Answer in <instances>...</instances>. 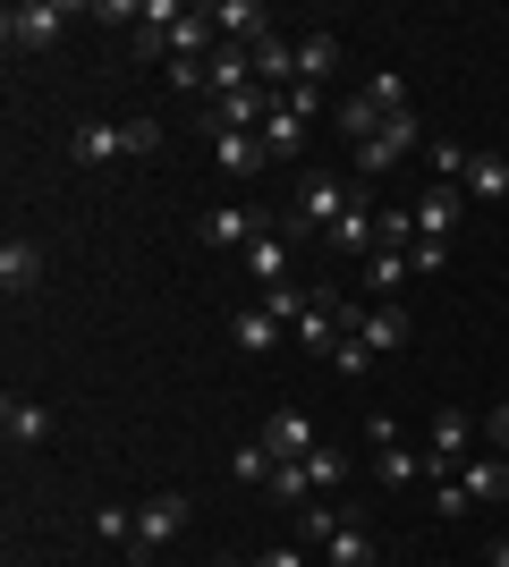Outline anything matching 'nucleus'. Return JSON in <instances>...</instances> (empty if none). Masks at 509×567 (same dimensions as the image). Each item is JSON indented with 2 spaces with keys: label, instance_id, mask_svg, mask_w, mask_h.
<instances>
[{
  "label": "nucleus",
  "instance_id": "22",
  "mask_svg": "<svg viewBox=\"0 0 509 567\" xmlns=\"http://www.w3.org/2000/svg\"><path fill=\"white\" fill-rule=\"evenodd\" d=\"M459 483H467V499H509V466L501 457H467Z\"/></svg>",
  "mask_w": 509,
  "mask_h": 567
},
{
  "label": "nucleus",
  "instance_id": "12",
  "mask_svg": "<svg viewBox=\"0 0 509 567\" xmlns=\"http://www.w3.org/2000/svg\"><path fill=\"white\" fill-rule=\"evenodd\" d=\"M357 339L374 355H399V348H408V313H399V306H357Z\"/></svg>",
  "mask_w": 509,
  "mask_h": 567
},
{
  "label": "nucleus",
  "instance_id": "34",
  "mask_svg": "<svg viewBox=\"0 0 509 567\" xmlns=\"http://www.w3.org/2000/svg\"><path fill=\"white\" fill-rule=\"evenodd\" d=\"M408 271H416V280H434V271H450V246H434V237H416V246H408Z\"/></svg>",
  "mask_w": 509,
  "mask_h": 567
},
{
  "label": "nucleus",
  "instance_id": "17",
  "mask_svg": "<svg viewBox=\"0 0 509 567\" xmlns=\"http://www.w3.org/2000/svg\"><path fill=\"white\" fill-rule=\"evenodd\" d=\"M408 144H416V118L399 111V118H390V127H383V136H374V144H357V169H390V162H399V153H408Z\"/></svg>",
  "mask_w": 509,
  "mask_h": 567
},
{
  "label": "nucleus",
  "instance_id": "40",
  "mask_svg": "<svg viewBox=\"0 0 509 567\" xmlns=\"http://www.w3.org/2000/svg\"><path fill=\"white\" fill-rule=\"evenodd\" d=\"M485 567H509V543H492V559H485Z\"/></svg>",
  "mask_w": 509,
  "mask_h": 567
},
{
  "label": "nucleus",
  "instance_id": "35",
  "mask_svg": "<svg viewBox=\"0 0 509 567\" xmlns=\"http://www.w3.org/2000/svg\"><path fill=\"white\" fill-rule=\"evenodd\" d=\"M434 517H467V483H459V474H441V483H434Z\"/></svg>",
  "mask_w": 509,
  "mask_h": 567
},
{
  "label": "nucleus",
  "instance_id": "23",
  "mask_svg": "<svg viewBox=\"0 0 509 567\" xmlns=\"http://www.w3.org/2000/svg\"><path fill=\"white\" fill-rule=\"evenodd\" d=\"M120 153H128V127H102V118L77 127V162H120Z\"/></svg>",
  "mask_w": 509,
  "mask_h": 567
},
{
  "label": "nucleus",
  "instance_id": "32",
  "mask_svg": "<svg viewBox=\"0 0 509 567\" xmlns=\"http://www.w3.org/2000/svg\"><path fill=\"white\" fill-rule=\"evenodd\" d=\"M425 162H434L441 178H467V169H476V153H467V144H450V136H434V153H425Z\"/></svg>",
  "mask_w": 509,
  "mask_h": 567
},
{
  "label": "nucleus",
  "instance_id": "31",
  "mask_svg": "<svg viewBox=\"0 0 509 567\" xmlns=\"http://www.w3.org/2000/svg\"><path fill=\"white\" fill-rule=\"evenodd\" d=\"M272 466H281V457H272L264 441H246V450L230 457V474H238V483H272Z\"/></svg>",
  "mask_w": 509,
  "mask_h": 567
},
{
  "label": "nucleus",
  "instance_id": "24",
  "mask_svg": "<svg viewBox=\"0 0 509 567\" xmlns=\"http://www.w3.org/2000/svg\"><path fill=\"white\" fill-rule=\"evenodd\" d=\"M272 499H289V508H306L315 499V474H306V457H289V466H272V483H264Z\"/></svg>",
  "mask_w": 509,
  "mask_h": 567
},
{
  "label": "nucleus",
  "instance_id": "36",
  "mask_svg": "<svg viewBox=\"0 0 509 567\" xmlns=\"http://www.w3.org/2000/svg\"><path fill=\"white\" fill-rule=\"evenodd\" d=\"M306 474H315V492H332L339 474H348V457H339V450H315V457H306Z\"/></svg>",
  "mask_w": 509,
  "mask_h": 567
},
{
  "label": "nucleus",
  "instance_id": "7",
  "mask_svg": "<svg viewBox=\"0 0 509 567\" xmlns=\"http://www.w3.org/2000/svg\"><path fill=\"white\" fill-rule=\"evenodd\" d=\"M213 25H221V43L255 51L272 34V9H264V0H213Z\"/></svg>",
  "mask_w": 509,
  "mask_h": 567
},
{
  "label": "nucleus",
  "instance_id": "3",
  "mask_svg": "<svg viewBox=\"0 0 509 567\" xmlns=\"http://www.w3.org/2000/svg\"><path fill=\"white\" fill-rule=\"evenodd\" d=\"M348 204H357V195L339 187L332 169H315V178H306V187H297V213H289V237H297V229H323V237H332V229H339V213H348Z\"/></svg>",
  "mask_w": 509,
  "mask_h": 567
},
{
  "label": "nucleus",
  "instance_id": "11",
  "mask_svg": "<svg viewBox=\"0 0 509 567\" xmlns=\"http://www.w3.org/2000/svg\"><path fill=\"white\" fill-rule=\"evenodd\" d=\"M332 69H339V34L332 25H306L297 34V85H332Z\"/></svg>",
  "mask_w": 509,
  "mask_h": 567
},
{
  "label": "nucleus",
  "instance_id": "14",
  "mask_svg": "<svg viewBox=\"0 0 509 567\" xmlns=\"http://www.w3.org/2000/svg\"><path fill=\"white\" fill-rule=\"evenodd\" d=\"M0 424H9V441H18V450H34V441H51V406H43V399H18V390H9Z\"/></svg>",
  "mask_w": 509,
  "mask_h": 567
},
{
  "label": "nucleus",
  "instance_id": "18",
  "mask_svg": "<svg viewBox=\"0 0 509 567\" xmlns=\"http://www.w3.org/2000/svg\"><path fill=\"white\" fill-rule=\"evenodd\" d=\"M255 85H297V43L289 34H264V43H255Z\"/></svg>",
  "mask_w": 509,
  "mask_h": 567
},
{
  "label": "nucleus",
  "instance_id": "20",
  "mask_svg": "<svg viewBox=\"0 0 509 567\" xmlns=\"http://www.w3.org/2000/svg\"><path fill=\"white\" fill-rule=\"evenodd\" d=\"M416 237H434V246H450V237H459V195H450V187L416 204Z\"/></svg>",
  "mask_w": 509,
  "mask_h": 567
},
{
  "label": "nucleus",
  "instance_id": "41",
  "mask_svg": "<svg viewBox=\"0 0 509 567\" xmlns=\"http://www.w3.org/2000/svg\"><path fill=\"white\" fill-rule=\"evenodd\" d=\"M213 567H255V559H213Z\"/></svg>",
  "mask_w": 509,
  "mask_h": 567
},
{
  "label": "nucleus",
  "instance_id": "27",
  "mask_svg": "<svg viewBox=\"0 0 509 567\" xmlns=\"http://www.w3.org/2000/svg\"><path fill=\"white\" fill-rule=\"evenodd\" d=\"M374 364H383V355L365 348L357 331H348V339H339V348H332V373H339V381H365V373H374Z\"/></svg>",
  "mask_w": 509,
  "mask_h": 567
},
{
  "label": "nucleus",
  "instance_id": "2",
  "mask_svg": "<svg viewBox=\"0 0 509 567\" xmlns=\"http://www.w3.org/2000/svg\"><path fill=\"white\" fill-rule=\"evenodd\" d=\"M69 18H77L69 0H9V18H0V34H9V51H51Z\"/></svg>",
  "mask_w": 509,
  "mask_h": 567
},
{
  "label": "nucleus",
  "instance_id": "5",
  "mask_svg": "<svg viewBox=\"0 0 509 567\" xmlns=\"http://www.w3.org/2000/svg\"><path fill=\"white\" fill-rule=\"evenodd\" d=\"M195 237H204L213 255H230V246H255V237H264V220L246 213V204H213V213L195 220Z\"/></svg>",
  "mask_w": 509,
  "mask_h": 567
},
{
  "label": "nucleus",
  "instance_id": "19",
  "mask_svg": "<svg viewBox=\"0 0 509 567\" xmlns=\"http://www.w3.org/2000/svg\"><path fill=\"white\" fill-rule=\"evenodd\" d=\"M246 271H255V288H289V237H255Z\"/></svg>",
  "mask_w": 509,
  "mask_h": 567
},
{
  "label": "nucleus",
  "instance_id": "15",
  "mask_svg": "<svg viewBox=\"0 0 509 567\" xmlns=\"http://www.w3.org/2000/svg\"><path fill=\"white\" fill-rule=\"evenodd\" d=\"M213 153H221L230 178H255V169H264V136H238V127H213Z\"/></svg>",
  "mask_w": 509,
  "mask_h": 567
},
{
  "label": "nucleus",
  "instance_id": "13",
  "mask_svg": "<svg viewBox=\"0 0 509 567\" xmlns=\"http://www.w3.org/2000/svg\"><path fill=\"white\" fill-rule=\"evenodd\" d=\"M315 550H323L332 567H374V559H383V543H374L365 525H332V534H323Z\"/></svg>",
  "mask_w": 509,
  "mask_h": 567
},
{
  "label": "nucleus",
  "instance_id": "9",
  "mask_svg": "<svg viewBox=\"0 0 509 567\" xmlns=\"http://www.w3.org/2000/svg\"><path fill=\"white\" fill-rule=\"evenodd\" d=\"M255 441H264V450L281 457V466H289V457H315V450H323V441H315V424H306L297 406H281V415H272V424L255 432Z\"/></svg>",
  "mask_w": 509,
  "mask_h": 567
},
{
  "label": "nucleus",
  "instance_id": "29",
  "mask_svg": "<svg viewBox=\"0 0 509 567\" xmlns=\"http://www.w3.org/2000/svg\"><path fill=\"white\" fill-rule=\"evenodd\" d=\"M467 187L485 195V204H492V195H509V162H501V153H476V169H467Z\"/></svg>",
  "mask_w": 509,
  "mask_h": 567
},
{
  "label": "nucleus",
  "instance_id": "8",
  "mask_svg": "<svg viewBox=\"0 0 509 567\" xmlns=\"http://www.w3.org/2000/svg\"><path fill=\"white\" fill-rule=\"evenodd\" d=\"M467 441H476L467 406H441V415H434V441H425V457H434V483H441V474H450V466L467 457Z\"/></svg>",
  "mask_w": 509,
  "mask_h": 567
},
{
  "label": "nucleus",
  "instance_id": "30",
  "mask_svg": "<svg viewBox=\"0 0 509 567\" xmlns=\"http://www.w3.org/2000/svg\"><path fill=\"white\" fill-rule=\"evenodd\" d=\"M94 534H102V543H136V508L102 499V508H94Z\"/></svg>",
  "mask_w": 509,
  "mask_h": 567
},
{
  "label": "nucleus",
  "instance_id": "25",
  "mask_svg": "<svg viewBox=\"0 0 509 567\" xmlns=\"http://www.w3.org/2000/svg\"><path fill=\"white\" fill-rule=\"evenodd\" d=\"M264 153H306V118H297L289 102H281V111L264 118Z\"/></svg>",
  "mask_w": 509,
  "mask_h": 567
},
{
  "label": "nucleus",
  "instance_id": "6",
  "mask_svg": "<svg viewBox=\"0 0 509 567\" xmlns=\"http://www.w3.org/2000/svg\"><path fill=\"white\" fill-rule=\"evenodd\" d=\"M281 331H289V322H281V313H272L264 297L230 313V348H238V355H272V348H281Z\"/></svg>",
  "mask_w": 509,
  "mask_h": 567
},
{
  "label": "nucleus",
  "instance_id": "1",
  "mask_svg": "<svg viewBox=\"0 0 509 567\" xmlns=\"http://www.w3.org/2000/svg\"><path fill=\"white\" fill-rule=\"evenodd\" d=\"M365 441H374V474H383L390 492H408V483H425V474H434V457H416V450H408L399 415H365Z\"/></svg>",
  "mask_w": 509,
  "mask_h": 567
},
{
  "label": "nucleus",
  "instance_id": "16",
  "mask_svg": "<svg viewBox=\"0 0 509 567\" xmlns=\"http://www.w3.org/2000/svg\"><path fill=\"white\" fill-rule=\"evenodd\" d=\"M374 229H383V213H374V204H365V195H357V204L339 213L332 246H339V255H374Z\"/></svg>",
  "mask_w": 509,
  "mask_h": 567
},
{
  "label": "nucleus",
  "instance_id": "21",
  "mask_svg": "<svg viewBox=\"0 0 509 567\" xmlns=\"http://www.w3.org/2000/svg\"><path fill=\"white\" fill-rule=\"evenodd\" d=\"M383 127H390V118L374 111V94H348V102H339V136H348V144H374Z\"/></svg>",
  "mask_w": 509,
  "mask_h": 567
},
{
  "label": "nucleus",
  "instance_id": "33",
  "mask_svg": "<svg viewBox=\"0 0 509 567\" xmlns=\"http://www.w3.org/2000/svg\"><path fill=\"white\" fill-rule=\"evenodd\" d=\"M128 127V162H153V153H162V127H153V118H120Z\"/></svg>",
  "mask_w": 509,
  "mask_h": 567
},
{
  "label": "nucleus",
  "instance_id": "39",
  "mask_svg": "<svg viewBox=\"0 0 509 567\" xmlns=\"http://www.w3.org/2000/svg\"><path fill=\"white\" fill-rule=\"evenodd\" d=\"M492 441H509V406H492Z\"/></svg>",
  "mask_w": 509,
  "mask_h": 567
},
{
  "label": "nucleus",
  "instance_id": "26",
  "mask_svg": "<svg viewBox=\"0 0 509 567\" xmlns=\"http://www.w3.org/2000/svg\"><path fill=\"white\" fill-rule=\"evenodd\" d=\"M365 94H374V111H383V118H399V111H408V76L374 69V76H365Z\"/></svg>",
  "mask_w": 509,
  "mask_h": 567
},
{
  "label": "nucleus",
  "instance_id": "10",
  "mask_svg": "<svg viewBox=\"0 0 509 567\" xmlns=\"http://www.w3.org/2000/svg\"><path fill=\"white\" fill-rule=\"evenodd\" d=\"M0 288H9V297H34V288H43V246H34V237H9V246H0Z\"/></svg>",
  "mask_w": 509,
  "mask_h": 567
},
{
  "label": "nucleus",
  "instance_id": "37",
  "mask_svg": "<svg viewBox=\"0 0 509 567\" xmlns=\"http://www.w3.org/2000/svg\"><path fill=\"white\" fill-rule=\"evenodd\" d=\"M281 102H289L297 118H315V111H323V85H289V94H281Z\"/></svg>",
  "mask_w": 509,
  "mask_h": 567
},
{
  "label": "nucleus",
  "instance_id": "38",
  "mask_svg": "<svg viewBox=\"0 0 509 567\" xmlns=\"http://www.w3.org/2000/svg\"><path fill=\"white\" fill-rule=\"evenodd\" d=\"M255 567H306V550H297V543H281V550H264Z\"/></svg>",
  "mask_w": 509,
  "mask_h": 567
},
{
  "label": "nucleus",
  "instance_id": "28",
  "mask_svg": "<svg viewBox=\"0 0 509 567\" xmlns=\"http://www.w3.org/2000/svg\"><path fill=\"white\" fill-rule=\"evenodd\" d=\"M408 280V255H365V297H390Z\"/></svg>",
  "mask_w": 509,
  "mask_h": 567
},
{
  "label": "nucleus",
  "instance_id": "4",
  "mask_svg": "<svg viewBox=\"0 0 509 567\" xmlns=\"http://www.w3.org/2000/svg\"><path fill=\"white\" fill-rule=\"evenodd\" d=\"M179 534H187V492H162L136 508V550H170Z\"/></svg>",
  "mask_w": 509,
  "mask_h": 567
}]
</instances>
